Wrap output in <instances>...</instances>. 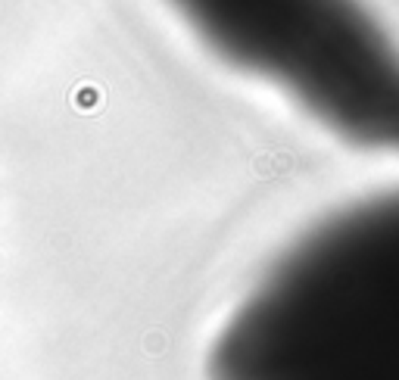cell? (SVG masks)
Segmentation results:
<instances>
[{
  "label": "cell",
  "instance_id": "6da1fadb",
  "mask_svg": "<svg viewBox=\"0 0 399 380\" xmlns=\"http://www.w3.org/2000/svg\"><path fill=\"white\" fill-rule=\"evenodd\" d=\"M187 13L225 54L272 72L290 91L318 100L321 113L350 128L390 134L399 91L383 85L396 72L383 44L350 0H184Z\"/></svg>",
  "mask_w": 399,
  "mask_h": 380
}]
</instances>
